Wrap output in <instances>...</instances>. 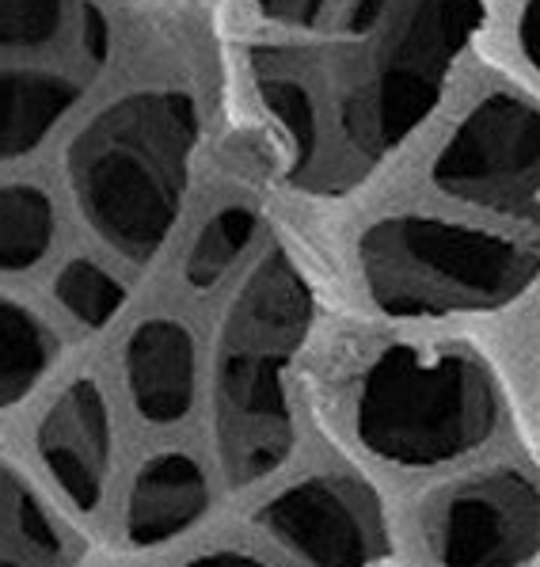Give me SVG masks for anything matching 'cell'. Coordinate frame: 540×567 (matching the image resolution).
Returning a JSON list of instances; mask_svg holds the SVG:
<instances>
[{
  "instance_id": "obj_1",
  "label": "cell",
  "mask_w": 540,
  "mask_h": 567,
  "mask_svg": "<svg viewBox=\"0 0 540 567\" xmlns=\"http://www.w3.org/2000/svg\"><path fill=\"white\" fill-rule=\"evenodd\" d=\"M480 20V0H354L331 183L359 179L419 130Z\"/></svg>"
},
{
  "instance_id": "obj_2",
  "label": "cell",
  "mask_w": 540,
  "mask_h": 567,
  "mask_svg": "<svg viewBox=\"0 0 540 567\" xmlns=\"http://www.w3.org/2000/svg\"><path fill=\"white\" fill-rule=\"evenodd\" d=\"M198 145L187 92H129L100 111L65 153L69 187L84 221L129 264H149L172 237Z\"/></svg>"
},
{
  "instance_id": "obj_3",
  "label": "cell",
  "mask_w": 540,
  "mask_h": 567,
  "mask_svg": "<svg viewBox=\"0 0 540 567\" xmlns=\"http://www.w3.org/2000/svg\"><path fill=\"white\" fill-rule=\"evenodd\" d=\"M312 324V290L282 248L243 278L217 339L214 426L232 484L274 473L293 450L285 365Z\"/></svg>"
},
{
  "instance_id": "obj_4",
  "label": "cell",
  "mask_w": 540,
  "mask_h": 567,
  "mask_svg": "<svg viewBox=\"0 0 540 567\" xmlns=\"http://www.w3.org/2000/svg\"><path fill=\"white\" fill-rule=\"evenodd\" d=\"M359 267L381 312L426 320L510 305L529 290L540 259L472 225L396 214L362 233Z\"/></svg>"
},
{
  "instance_id": "obj_5",
  "label": "cell",
  "mask_w": 540,
  "mask_h": 567,
  "mask_svg": "<svg viewBox=\"0 0 540 567\" xmlns=\"http://www.w3.org/2000/svg\"><path fill=\"white\" fill-rule=\"evenodd\" d=\"M499 426L491 370L472 351L388 347L354 392V431L373 457L434 468L480 450Z\"/></svg>"
},
{
  "instance_id": "obj_6",
  "label": "cell",
  "mask_w": 540,
  "mask_h": 567,
  "mask_svg": "<svg viewBox=\"0 0 540 567\" xmlns=\"http://www.w3.org/2000/svg\"><path fill=\"white\" fill-rule=\"evenodd\" d=\"M430 179L457 203L529 214L540 203V111L510 92L487 95L438 150Z\"/></svg>"
},
{
  "instance_id": "obj_7",
  "label": "cell",
  "mask_w": 540,
  "mask_h": 567,
  "mask_svg": "<svg viewBox=\"0 0 540 567\" xmlns=\"http://www.w3.org/2000/svg\"><path fill=\"white\" fill-rule=\"evenodd\" d=\"M423 545L438 567H518L540 556V484L491 468L434 492L423 507Z\"/></svg>"
},
{
  "instance_id": "obj_8",
  "label": "cell",
  "mask_w": 540,
  "mask_h": 567,
  "mask_svg": "<svg viewBox=\"0 0 540 567\" xmlns=\"http://www.w3.org/2000/svg\"><path fill=\"white\" fill-rule=\"evenodd\" d=\"M263 529L312 567H373L385 548L377 499L346 476H309L278 492Z\"/></svg>"
},
{
  "instance_id": "obj_9",
  "label": "cell",
  "mask_w": 540,
  "mask_h": 567,
  "mask_svg": "<svg viewBox=\"0 0 540 567\" xmlns=\"http://www.w3.org/2000/svg\"><path fill=\"white\" fill-rule=\"evenodd\" d=\"M39 450L50 476L81 511L100 507L111 473V412L92 378L73 381L42 419Z\"/></svg>"
},
{
  "instance_id": "obj_10",
  "label": "cell",
  "mask_w": 540,
  "mask_h": 567,
  "mask_svg": "<svg viewBox=\"0 0 540 567\" xmlns=\"http://www.w3.org/2000/svg\"><path fill=\"white\" fill-rule=\"evenodd\" d=\"M195 339L179 320L153 317L126 343V381L134 404L149 423H179L195 404Z\"/></svg>"
},
{
  "instance_id": "obj_11",
  "label": "cell",
  "mask_w": 540,
  "mask_h": 567,
  "mask_svg": "<svg viewBox=\"0 0 540 567\" xmlns=\"http://www.w3.org/2000/svg\"><path fill=\"white\" fill-rule=\"evenodd\" d=\"M206 507H210V484H206L202 465L187 453H156L137 473L126 534L142 548L160 545L195 526Z\"/></svg>"
},
{
  "instance_id": "obj_12",
  "label": "cell",
  "mask_w": 540,
  "mask_h": 567,
  "mask_svg": "<svg viewBox=\"0 0 540 567\" xmlns=\"http://www.w3.org/2000/svg\"><path fill=\"white\" fill-rule=\"evenodd\" d=\"M81 95L84 76L69 69L0 65V161L39 150Z\"/></svg>"
},
{
  "instance_id": "obj_13",
  "label": "cell",
  "mask_w": 540,
  "mask_h": 567,
  "mask_svg": "<svg viewBox=\"0 0 540 567\" xmlns=\"http://www.w3.org/2000/svg\"><path fill=\"white\" fill-rule=\"evenodd\" d=\"M0 567H69V537L39 492L0 461Z\"/></svg>"
},
{
  "instance_id": "obj_14",
  "label": "cell",
  "mask_w": 540,
  "mask_h": 567,
  "mask_svg": "<svg viewBox=\"0 0 540 567\" xmlns=\"http://www.w3.org/2000/svg\"><path fill=\"white\" fill-rule=\"evenodd\" d=\"M58 339L23 305L0 298V408L15 404L46 378Z\"/></svg>"
},
{
  "instance_id": "obj_15",
  "label": "cell",
  "mask_w": 540,
  "mask_h": 567,
  "mask_svg": "<svg viewBox=\"0 0 540 567\" xmlns=\"http://www.w3.org/2000/svg\"><path fill=\"white\" fill-rule=\"evenodd\" d=\"M100 16L76 0H0V54H34L84 31Z\"/></svg>"
},
{
  "instance_id": "obj_16",
  "label": "cell",
  "mask_w": 540,
  "mask_h": 567,
  "mask_svg": "<svg viewBox=\"0 0 540 567\" xmlns=\"http://www.w3.org/2000/svg\"><path fill=\"white\" fill-rule=\"evenodd\" d=\"M54 244V206L46 190L12 183L0 187V270H28Z\"/></svg>"
},
{
  "instance_id": "obj_17",
  "label": "cell",
  "mask_w": 540,
  "mask_h": 567,
  "mask_svg": "<svg viewBox=\"0 0 540 567\" xmlns=\"http://www.w3.org/2000/svg\"><path fill=\"white\" fill-rule=\"evenodd\" d=\"M256 229L259 217L248 206H229L221 214H214L187 251V282L195 290H210V286L221 282V275H229V267L237 264L251 237H256Z\"/></svg>"
},
{
  "instance_id": "obj_18",
  "label": "cell",
  "mask_w": 540,
  "mask_h": 567,
  "mask_svg": "<svg viewBox=\"0 0 540 567\" xmlns=\"http://www.w3.org/2000/svg\"><path fill=\"white\" fill-rule=\"evenodd\" d=\"M58 301L65 305V312H73L81 324L100 328L107 324L122 305V286L118 278H111L103 267H95L92 259H73L69 267H61L58 275Z\"/></svg>"
},
{
  "instance_id": "obj_19",
  "label": "cell",
  "mask_w": 540,
  "mask_h": 567,
  "mask_svg": "<svg viewBox=\"0 0 540 567\" xmlns=\"http://www.w3.org/2000/svg\"><path fill=\"white\" fill-rule=\"evenodd\" d=\"M267 20L282 23V28H312L324 16L331 0H251Z\"/></svg>"
},
{
  "instance_id": "obj_20",
  "label": "cell",
  "mask_w": 540,
  "mask_h": 567,
  "mask_svg": "<svg viewBox=\"0 0 540 567\" xmlns=\"http://www.w3.org/2000/svg\"><path fill=\"white\" fill-rule=\"evenodd\" d=\"M518 47L529 69L540 73V0H526L518 12Z\"/></svg>"
},
{
  "instance_id": "obj_21",
  "label": "cell",
  "mask_w": 540,
  "mask_h": 567,
  "mask_svg": "<svg viewBox=\"0 0 540 567\" xmlns=\"http://www.w3.org/2000/svg\"><path fill=\"white\" fill-rule=\"evenodd\" d=\"M183 567H267L263 560H256V556L248 553H206V556H195V560H187Z\"/></svg>"
}]
</instances>
